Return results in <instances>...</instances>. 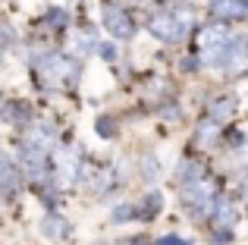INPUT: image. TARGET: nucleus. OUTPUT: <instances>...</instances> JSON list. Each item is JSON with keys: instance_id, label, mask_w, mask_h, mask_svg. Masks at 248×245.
I'll return each mask as SVG.
<instances>
[{"instance_id": "18", "label": "nucleus", "mask_w": 248, "mask_h": 245, "mask_svg": "<svg viewBox=\"0 0 248 245\" xmlns=\"http://www.w3.org/2000/svg\"><path fill=\"white\" fill-rule=\"evenodd\" d=\"M47 22H50V25H63V22H66V13H63V10L47 13Z\"/></svg>"}, {"instance_id": "9", "label": "nucleus", "mask_w": 248, "mask_h": 245, "mask_svg": "<svg viewBox=\"0 0 248 245\" xmlns=\"http://www.w3.org/2000/svg\"><path fill=\"white\" fill-rule=\"evenodd\" d=\"M232 107H236V101H232L230 94H226V98H220V101H214V104H211V110H207V117L220 122V120H226V117L232 113Z\"/></svg>"}, {"instance_id": "17", "label": "nucleus", "mask_w": 248, "mask_h": 245, "mask_svg": "<svg viewBox=\"0 0 248 245\" xmlns=\"http://www.w3.org/2000/svg\"><path fill=\"white\" fill-rule=\"evenodd\" d=\"M97 54H101L104 60H113V57H116V47H113V44H107V41H104V44H97Z\"/></svg>"}, {"instance_id": "15", "label": "nucleus", "mask_w": 248, "mask_h": 245, "mask_svg": "<svg viewBox=\"0 0 248 245\" xmlns=\"http://www.w3.org/2000/svg\"><path fill=\"white\" fill-rule=\"evenodd\" d=\"M141 173H145V179H157V160H151V157H148L145 160V170H141Z\"/></svg>"}, {"instance_id": "6", "label": "nucleus", "mask_w": 248, "mask_h": 245, "mask_svg": "<svg viewBox=\"0 0 248 245\" xmlns=\"http://www.w3.org/2000/svg\"><path fill=\"white\" fill-rule=\"evenodd\" d=\"M41 69H44V76L54 79V82H66V79L76 76V63L66 60V57H47V60L41 63Z\"/></svg>"}, {"instance_id": "8", "label": "nucleus", "mask_w": 248, "mask_h": 245, "mask_svg": "<svg viewBox=\"0 0 248 245\" xmlns=\"http://www.w3.org/2000/svg\"><path fill=\"white\" fill-rule=\"evenodd\" d=\"M160 204H164V198H160V192H148L145 201L135 208V214H139V220H148V217H154L160 211Z\"/></svg>"}, {"instance_id": "3", "label": "nucleus", "mask_w": 248, "mask_h": 245, "mask_svg": "<svg viewBox=\"0 0 248 245\" xmlns=\"http://www.w3.org/2000/svg\"><path fill=\"white\" fill-rule=\"evenodd\" d=\"M182 201H186L195 214H204V211L211 208V201H214V185L207 183L204 176L201 179H188L186 189H182Z\"/></svg>"}, {"instance_id": "7", "label": "nucleus", "mask_w": 248, "mask_h": 245, "mask_svg": "<svg viewBox=\"0 0 248 245\" xmlns=\"http://www.w3.org/2000/svg\"><path fill=\"white\" fill-rule=\"evenodd\" d=\"M211 13L217 19H248V0H214Z\"/></svg>"}, {"instance_id": "20", "label": "nucleus", "mask_w": 248, "mask_h": 245, "mask_svg": "<svg viewBox=\"0 0 248 245\" xmlns=\"http://www.w3.org/2000/svg\"><path fill=\"white\" fill-rule=\"evenodd\" d=\"M123 245H148V239H126Z\"/></svg>"}, {"instance_id": "4", "label": "nucleus", "mask_w": 248, "mask_h": 245, "mask_svg": "<svg viewBox=\"0 0 248 245\" xmlns=\"http://www.w3.org/2000/svg\"><path fill=\"white\" fill-rule=\"evenodd\" d=\"M104 29L113 38H132L135 25H132V16L126 10H120L116 3H104Z\"/></svg>"}, {"instance_id": "14", "label": "nucleus", "mask_w": 248, "mask_h": 245, "mask_svg": "<svg viewBox=\"0 0 248 245\" xmlns=\"http://www.w3.org/2000/svg\"><path fill=\"white\" fill-rule=\"evenodd\" d=\"M97 132L110 138V135H116V122H113V120H107V117H104V120H97Z\"/></svg>"}, {"instance_id": "1", "label": "nucleus", "mask_w": 248, "mask_h": 245, "mask_svg": "<svg viewBox=\"0 0 248 245\" xmlns=\"http://www.w3.org/2000/svg\"><path fill=\"white\" fill-rule=\"evenodd\" d=\"M148 29H151L154 38H160V41L173 44L179 41V38H186V25L179 22V16L176 13H151V19H148Z\"/></svg>"}, {"instance_id": "16", "label": "nucleus", "mask_w": 248, "mask_h": 245, "mask_svg": "<svg viewBox=\"0 0 248 245\" xmlns=\"http://www.w3.org/2000/svg\"><path fill=\"white\" fill-rule=\"evenodd\" d=\"M132 217H139L135 214V208H116V214H113V220L120 223V220H132Z\"/></svg>"}, {"instance_id": "13", "label": "nucleus", "mask_w": 248, "mask_h": 245, "mask_svg": "<svg viewBox=\"0 0 248 245\" xmlns=\"http://www.w3.org/2000/svg\"><path fill=\"white\" fill-rule=\"evenodd\" d=\"M44 233H47V236H63V233H66V223H63V220H47V223H44Z\"/></svg>"}, {"instance_id": "10", "label": "nucleus", "mask_w": 248, "mask_h": 245, "mask_svg": "<svg viewBox=\"0 0 248 245\" xmlns=\"http://www.w3.org/2000/svg\"><path fill=\"white\" fill-rule=\"evenodd\" d=\"M232 220H236V208L230 201H220L217 204V223L220 227H232Z\"/></svg>"}, {"instance_id": "12", "label": "nucleus", "mask_w": 248, "mask_h": 245, "mask_svg": "<svg viewBox=\"0 0 248 245\" xmlns=\"http://www.w3.org/2000/svg\"><path fill=\"white\" fill-rule=\"evenodd\" d=\"M3 183H6V189H13V185H16V170H13L6 160H0V185Z\"/></svg>"}, {"instance_id": "11", "label": "nucleus", "mask_w": 248, "mask_h": 245, "mask_svg": "<svg viewBox=\"0 0 248 245\" xmlns=\"http://www.w3.org/2000/svg\"><path fill=\"white\" fill-rule=\"evenodd\" d=\"M217 120H207V122H201L198 126V141L201 145H211V138H217Z\"/></svg>"}, {"instance_id": "2", "label": "nucleus", "mask_w": 248, "mask_h": 245, "mask_svg": "<svg viewBox=\"0 0 248 245\" xmlns=\"http://www.w3.org/2000/svg\"><path fill=\"white\" fill-rule=\"evenodd\" d=\"M217 63H220V66H223L230 76L245 73V69H248V38H230V44L220 50Z\"/></svg>"}, {"instance_id": "19", "label": "nucleus", "mask_w": 248, "mask_h": 245, "mask_svg": "<svg viewBox=\"0 0 248 245\" xmlns=\"http://www.w3.org/2000/svg\"><path fill=\"white\" fill-rule=\"evenodd\" d=\"M157 245H186V239H176V236H167V239H160Z\"/></svg>"}, {"instance_id": "5", "label": "nucleus", "mask_w": 248, "mask_h": 245, "mask_svg": "<svg viewBox=\"0 0 248 245\" xmlns=\"http://www.w3.org/2000/svg\"><path fill=\"white\" fill-rule=\"evenodd\" d=\"M226 44H230V31H226L223 25H207V29L201 31V47H204V54L214 57V60L220 57V50H223Z\"/></svg>"}]
</instances>
